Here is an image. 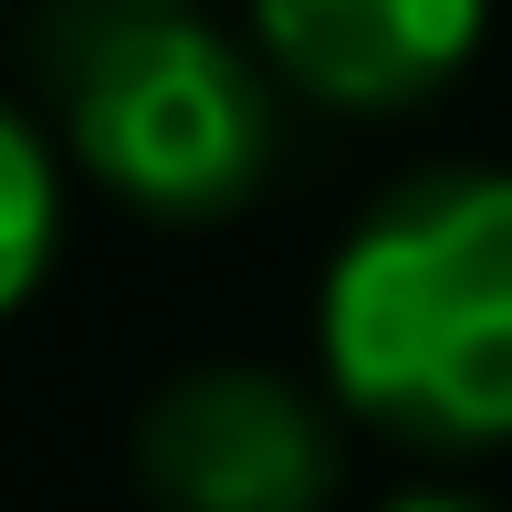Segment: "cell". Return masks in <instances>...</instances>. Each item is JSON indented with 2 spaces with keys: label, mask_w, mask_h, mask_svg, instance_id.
I'll return each mask as SVG.
<instances>
[{
  "label": "cell",
  "mask_w": 512,
  "mask_h": 512,
  "mask_svg": "<svg viewBox=\"0 0 512 512\" xmlns=\"http://www.w3.org/2000/svg\"><path fill=\"white\" fill-rule=\"evenodd\" d=\"M126 11H189V0H126Z\"/></svg>",
  "instance_id": "52a82bcc"
},
{
  "label": "cell",
  "mask_w": 512,
  "mask_h": 512,
  "mask_svg": "<svg viewBox=\"0 0 512 512\" xmlns=\"http://www.w3.org/2000/svg\"><path fill=\"white\" fill-rule=\"evenodd\" d=\"M387 512H481V502H460V492H408V502H387Z\"/></svg>",
  "instance_id": "8992f818"
},
{
  "label": "cell",
  "mask_w": 512,
  "mask_h": 512,
  "mask_svg": "<svg viewBox=\"0 0 512 512\" xmlns=\"http://www.w3.org/2000/svg\"><path fill=\"white\" fill-rule=\"evenodd\" d=\"M63 136L84 178L147 220H220L262 189L272 105L241 42L189 11H126L95 0L63 42Z\"/></svg>",
  "instance_id": "7a4b0ae2"
},
{
  "label": "cell",
  "mask_w": 512,
  "mask_h": 512,
  "mask_svg": "<svg viewBox=\"0 0 512 512\" xmlns=\"http://www.w3.org/2000/svg\"><path fill=\"white\" fill-rule=\"evenodd\" d=\"M53 241H63V168H53V147L0 105V324L42 293Z\"/></svg>",
  "instance_id": "5b68a950"
},
{
  "label": "cell",
  "mask_w": 512,
  "mask_h": 512,
  "mask_svg": "<svg viewBox=\"0 0 512 512\" xmlns=\"http://www.w3.org/2000/svg\"><path fill=\"white\" fill-rule=\"evenodd\" d=\"M251 32H262L272 74H293L324 105H418L481 53L492 32V0H251Z\"/></svg>",
  "instance_id": "277c9868"
},
{
  "label": "cell",
  "mask_w": 512,
  "mask_h": 512,
  "mask_svg": "<svg viewBox=\"0 0 512 512\" xmlns=\"http://www.w3.org/2000/svg\"><path fill=\"white\" fill-rule=\"evenodd\" d=\"M136 481L168 512H324L335 429L272 366H189L136 418Z\"/></svg>",
  "instance_id": "3957f363"
},
{
  "label": "cell",
  "mask_w": 512,
  "mask_h": 512,
  "mask_svg": "<svg viewBox=\"0 0 512 512\" xmlns=\"http://www.w3.org/2000/svg\"><path fill=\"white\" fill-rule=\"evenodd\" d=\"M324 387L439 450L512 439V178H429L335 251L314 293Z\"/></svg>",
  "instance_id": "6da1fadb"
}]
</instances>
